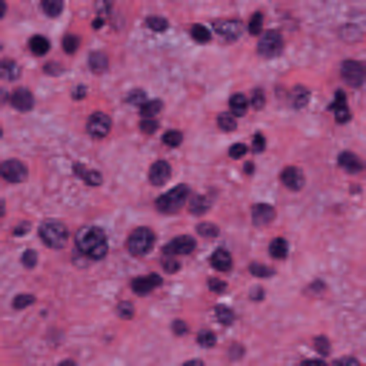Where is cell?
Instances as JSON below:
<instances>
[{"label": "cell", "mask_w": 366, "mask_h": 366, "mask_svg": "<svg viewBox=\"0 0 366 366\" xmlns=\"http://www.w3.org/2000/svg\"><path fill=\"white\" fill-rule=\"evenodd\" d=\"M78 249L92 258V261H103L106 258V252H109V243H106V235H103V229L97 226H89L83 229L78 235Z\"/></svg>", "instance_id": "6da1fadb"}, {"label": "cell", "mask_w": 366, "mask_h": 366, "mask_svg": "<svg viewBox=\"0 0 366 366\" xmlns=\"http://www.w3.org/2000/svg\"><path fill=\"white\" fill-rule=\"evenodd\" d=\"M152 246H155V232L146 226L135 229L129 238H126V252L129 255H135V258H143V255H149L152 252Z\"/></svg>", "instance_id": "7a4b0ae2"}, {"label": "cell", "mask_w": 366, "mask_h": 366, "mask_svg": "<svg viewBox=\"0 0 366 366\" xmlns=\"http://www.w3.org/2000/svg\"><path fill=\"white\" fill-rule=\"evenodd\" d=\"M186 197H189V189H186V186H175L172 192L160 194L158 200H155V209L163 212V215H172V212H178V209L186 203Z\"/></svg>", "instance_id": "3957f363"}, {"label": "cell", "mask_w": 366, "mask_h": 366, "mask_svg": "<svg viewBox=\"0 0 366 366\" xmlns=\"http://www.w3.org/2000/svg\"><path fill=\"white\" fill-rule=\"evenodd\" d=\"M40 238H43L46 246L60 249V246L69 240V229L63 226L60 220H43V223H40Z\"/></svg>", "instance_id": "277c9868"}, {"label": "cell", "mask_w": 366, "mask_h": 366, "mask_svg": "<svg viewBox=\"0 0 366 366\" xmlns=\"http://www.w3.org/2000/svg\"><path fill=\"white\" fill-rule=\"evenodd\" d=\"M341 78L343 83H349V86H361L366 80V69L361 60H343L341 63Z\"/></svg>", "instance_id": "5b68a950"}, {"label": "cell", "mask_w": 366, "mask_h": 366, "mask_svg": "<svg viewBox=\"0 0 366 366\" xmlns=\"http://www.w3.org/2000/svg\"><path fill=\"white\" fill-rule=\"evenodd\" d=\"M109 129H112V120H109V114H103V112H94L89 120H86V132H89V137H94V140L109 137Z\"/></svg>", "instance_id": "8992f818"}, {"label": "cell", "mask_w": 366, "mask_h": 366, "mask_svg": "<svg viewBox=\"0 0 366 366\" xmlns=\"http://www.w3.org/2000/svg\"><path fill=\"white\" fill-rule=\"evenodd\" d=\"M280 49H283V37L277 32H263L261 40H258V52H261L263 57H274L280 55Z\"/></svg>", "instance_id": "52a82bcc"}, {"label": "cell", "mask_w": 366, "mask_h": 366, "mask_svg": "<svg viewBox=\"0 0 366 366\" xmlns=\"http://www.w3.org/2000/svg\"><path fill=\"white\" fill-rule=\"evenodd\" d=\"M0 178L6 183H23V178H26L23 160H3L0 163Z\"/></svg>", "instance_id": "ba28073f"}, {"label": "cell", "mask_w": 366, "mask_h": 366, "mask_svg": "<svg viewBox=\"0 0 366 366\" xmlns=\"http://www.w3.org/2000/svg\"><path fill=\"white\" fill-rule=\"evenodd\" d=\"M9 100H11V106L17 109V112H29L34 106V97H32V92L29 89H14L9 94Z\"/></svg>", "instance_id": "9c48e42d"}, {"label": "cell", "mask_w": 366, "mask_h": 366, "mask_svg": "<svg viewBox=\"0 0 366 366\" xmlns=\"http://www.w3.org/2000/svg\"><path fill=\"white\" fill-rule=\"evenodd\" d=\"M192 252H194V240L189 235H181L166 246V255H192Z\"/></svg>", "instance_id": "30bf717a"}, {"label": "cell", "mask_w": 366, "mask_h": 366, "mask_svg": "<svg viewBox=\"0 0 366 366\" xmlns=\"http://www.w3.org/2000/svg\"><path fill=\"white\" fill-rule=\"evenodd\" d=\"M215 32L223 40H238L240 37V23L238 20H215Z\"/></svg>", "instance_id": "8fae6325"}, {"label": "cell", "mask_w": 366, "mask_h": 366, "mask_svg": "<svg viewBox=\"0 0 366 366\" xmlns=\"http://www.w3.org/2000/svg\"><path fill=\"white\" fill-rule=\"evenodd\" d=\"M272 220H274V206H269V203H255L252 206V223L263 226V223H272Z\"/></svg>", "instance_id": "7c38bea8"}, {"label": "cell", "mask_w": 366, "mask_h": 366, "mask_svg": "<svg viewBox=\"0 0 366 366\" xmlns=\"http://www.w3.org/2000/svg\"><path fill=\"white\" fill-rule=\"evenodd\" d=\"M160 286V274H146V277H135L132 280V292L135 295H146L152 289H158Z\"/></svg>", "instance_id": "4fadbf2b"}, {"label": "cell", "mask_w": 366, "mask_h": 366, "mask_svg": "<svg viewBox=\"0 0 366 366\" xmlns=\"http://www.w3.org/2000/svg\"><path fill=\"white\" fill-rule=\"evenodd\" d=\"M280 183H283L286 189H300L303 186V172L297 169V166H286L280 172Z\"/></svg>", "instance_id": "5bb4252c"}, {"label": "cell", "mask_w": 366, "mask_h": 366, "mask_svg": "<svg viewBox=\"0 0 366 366\" xmlns=\"http://www.w3.org/2000/svg\"><path fill=\"white\" fill-rule=\"evenodd\" d=\"M172 175V166L166 160H158V163H152V169H149V183H166Z\"/></svg>", "instance_id": "9a60e30c"}, {"label": "cell", "mask_w": 366, "mask_h": 366, "mask_svg": "<svg viewBox=\"0 0 366 366\" xmlns=\"http://www.w3.org/2000/svg\"><path fill=\"white\" fill-rule=\"evenodd\" d=\"M75 175H78L83 183H89V186H100L103 183V175L97 169H86L83 163H75Z\"/></svg>", "instance_id": "2e32d148"}, {"label": "cell", "mask_w": 366, "mask_h": 366, "mask_svg": "<svg viewBox=\"0 0 366 366\" xmlns=\"http://www.w3.org/2000/svg\"><path fill=\"white\" fill-rule=\"evenodd\" d=\"M212 269H215V272H229V269H232V255H229V249L212 252Z\"/></svg>", "instance_id": "e0dca14e"}, {"label": "cell", "mask_w": 366, "mask_h": 366, "mask_svg": "<svg viewBox=\"0 0 366 366\" xmlns=\"http://www.w3.org/2000/svg\"><path fill=\"white\" fill-rule=\"evenodd\" d=\"M109 17H112V6H109V0H100V3H97V14H94L92 26H94V29H103V26L109 23Z\"/></svg>", "instance_id": "ac0fdd59"}, {"label": "cell", "mask_w": 366, "mask_h": 366, "mask_svg": "<svg viewBox=\"0 0 366 366\" xmlns=\"http://www.w3.org/2000/svg\"><path fill=\"white\" fill-rule=\"evenodd\" d=\"M338 163H341V169H346V172H361V169H364L361 158H358V155H352V152H341Z\"/></svg>", "instance_id": "d6986e66"}, {"label": "cell", "mask_w": 366, "mask_h": 366, "mask_svg": "<svg viewBox=\"0 0 366 366\" xmlns=\"http://www.w3.org/2000/svg\"><path fill=\"white\" fill-rule=\"evenodd\" d=\"M89 69L92 72H97V75H103V72L109 69V57L103 55V52H92L89 55Z\"/></svg>", "instance_id": "ffe728a7"}, {"label": "cell", "mask_w": 366, "mask_h": 366, "mask_svg": "<svg viewBox=\"0 0 366 366\" xmlns=\"http://www.w3.org/2000/svg\"><path fill=\"white\" fill-rule=\"evenodd\" d=\"M29 52L37 57H43L46 52H49V37H43V34H34L32 40H29Z\"/></svg>", "instance_id": "44dd1931"}, {"label": "cell", "mask_w": 366, "mask_h": 366, "mask_svg": "<svg viewBox=\"0 0 366 366\" xmlns=\"http://www.w3.org/2000/svg\"><path fill=\"white\" fill-rule=\"evenodd\" d=\"M269 255L277 258V261H283L286 255H289V243H286L283 238H274L272 243H269Z\"/></svg>", "instance_id": "7402d4cb"}, {"label": "cell", "mask_w": 366, "mask_h": 366, "mask_svg": "<svg viewBox=\"0 0 366 366\" xmlns=\"http://www.w3.org/2000/svg\"><path fill=\"white\" fill-rule=\"evenodd\" d=\"M0 78L17 80V78H20V69H17V63H14V60H0Z\"/></svg>", "instance_id": "603a6c76"}, {"label": "cell", "mask_w": 366, "mask_h": 366, "mask_svg": "<svg viewBox=\"0 0 366 366\" xmlns=\"http://www.w3.org/2000/svg\"><path fill=\"white\" fill-rule=\"evenodd\" d=\"M229 109H232V114H243L249 109V97L246 94H232L229 97Z\"/></svg>", "instance_id": "cb8c5ba5"}, {"label": "cell", "mask_w": 366, "mask_h": 366, "mask_svg": "<svg viewBox=\"0 0 366 366\" xmlns=\"http://www.w3.org/2000/svg\"><path fill=\"white\" fill-rule=\"evenodd\" d=\"M163 112V103L160 100H146V103H140V114L143 117H155V114Z\"/></svg>", "instance_id": "d4e9b609"}, {"label": "cell", "mask_w": 366, "mask_h": 366, "mask_svg": "<svg viewBox=\"0 0 366 366\" xmlns=\"http://www.w3.org/2000/svg\"><path fill=\"white\" fill-rule=\"evenodd\" d=\"M40 9H43L49 17H57V14L63 11V0H43V3H40Z\"/></svg>", "instance_id": "484cf974"}, {"label": "cell", "mask_w": 366, "mask_h": 366, "mask_svg": "<svg viewBox=\"0 0 366 366\" xmlns=\"http://www.w3.org/2000/svg\"><path fill=\"white\" fill-rule=\"evenodd\" d=\"M332 114H335V120L338 123H349V109H346V103H332Z\"/></svg>", "instance_id": "4316f807"}, {"label": "cell", "mask_w": 366, "mask_h": 366, "mask_svg": "<svg viewBox=\"0 0 366 366\" xmlns=\"http://www.w3.org/2000/svg\"><path fill=\"white\" fill-rule=\"evenodd\" d=\"M215 318L223 323V326H229V323H235V312L229 306H215Z\"/></svg>", "instance_id": "83f0119b"}, {"label": "cell", "mask_w": 366, "mask_h": 366, "mask_svg": "<svg viewBox=\"0 0 366 366\" xmlns=\"http://www.w3.org/2000/svg\"><path fill=\"white\" fill-rule=\"evenodd\" d=\"M192 40H197V43H209V40H212V32H209L206 26H194V29H192Z\"/></svg>", "instance_id": "f1b7e54d"}, {"label": "cell", "mask_w": 366, "mask_h": 366, "mask_svg": "<svg viewBox=\"0 0 366 366\" xmlns=\"http://www.w3.org/2000/svg\"><path fill=\"white\" fill-rule=\"evenodd\" d=\"M163 143H166V146H172V149L181 146V143H183V135L178 132V129H169V132L163 135Z\"/></svg>", "instance_id": "f546056e"}, {"label": "cell", "mask_w": 366, "mask_h": 366, "mask_svg": "<svg viewBox=\"0 0 366 366\" xmlns=\"http://www.w3.org/2000/svg\"><path fill=\"white\" fill-rule=\"evenodd\" d=\"M246 29H249L252 34H261L263 32V14L258 11V14H252L249 17V23H246Z\"/></svg>", "instance_id": "4dcf8cb0"}, {"label": "cell", "mask_w": 366, "mask_h": 366, "mask_svg": "<svg viewBox=\"0 0 366 366\" xmlns=\"http://www.w3.org/2000/svg\"><path fill=\"white\" fill-rule=\"evenodd\" d=\"M306 100H309V89H303V86L292 89V103L295 106H306Z\"/></svg>", "instance_id": "1f68e13d"}, {"label": "cell", "mask_w": 366, "mask_h": 366, "mask_svg": "<svg viewBox=\"0 0 366 366\" xmlns=\"http://www.w3.org/2000/svg\"><path fill=\"white\" fill-rule=\"evenodd\" d=\"M78 46H80V40L75 37V34H66V37H63V52H66V55H75Z\"/></svg>", "instance_id": "d6a6232c"}, {"label": "cell", "mask_w": 366, "mask_h": 366, "mask_svg": "<svg viewBox=\"0 0 366 366\" xmlns=\"http://www.w3.org/2000/svg\"><path fill=\"white\" fill-rule=\"evenodd\" d=\"M249 274H255V277H269L272 269H269V266H263V263H249Z\"/></svg>", "instance_id": "836d02e7"}, {"label": "cell", "mask_w": 366, "mask_h": 366, "mask_svg": "<svg viewBox=\"0 0 366 366\" xmlns=\"http://www.w3.org/2000/svg\"><path fill=\"white\" fill-rule=\"evenodd\" d=\"M217 126H220L223 132H232V129L238 126V120H235L232 114H220V117H217Z\"/></svg>", "instance_id": "e575fe53"}, {"label": "cell", "mask_w": 366, "mask_h": 366, "mask_svg": "<svg viewBox=\"0 0 366 366\" xmlns=\"http://www.w3.org/2000/svg\"><path fill=\"white\" fill-rule=\"evenodd\" d=\"M197 235H200V238H217V226L215 223H200V226H197Z\"/></svg>", "instance_id": "d590c367"}, {"label": "cell", "mask_w": 366, "mask_h": 366, "mask_svg": "<svg viewBox=\"0 0 366 366\" xmlns=\"http://www.w3.org/2000/svg\"><path fill=\"white\" fill-rule=\"evenodd\" d=\"M146 26L152 29V32H166V26H169V23L163 20V17H149Z\"/></svg>", "instance_id": "8d00e7d4"}, {"label": "cell", "mask_w": 366, "mask_h": 366, "mask_svg": "<svg viewBox=\"0 0 366 366\" xmlns=\"http://www.w3.org/2000/svg\"><path fill=\"white\" fill-rule=\"evenodd\" d=\"M206 209H209V200H206V197H192V212L194 215H203Z\"/></svg>", "instance_id": "74e56055"}, {"label": "cell", "mask_w": 366, "mask_h": 366, "mask_svg": "<svg viewBox=\"0 0 366 366\" xmlns=\"http://www.w3.org/2000/svg\"><path fill=\"white\" fill-rule=\"evenodd\" d=\"M197 343H200L203 349L215 346V332H200V335H197Z\"/></svg>", "instance_id": "f35d334b"}, {"label": "cell", "mask_w": 366, "mask_h": 366, "mask_svg": "<svg viewBox=\"0 0 366 366\" xmlns=\"http://www.w3.org/2000/svg\"><path fill=\"white\" fill-rule=\"evenodd\" d=\"M129 103H132V106H140V103H146V92H143V89H135L132 94H129Z\"/></svg>", "instance_id": "ab89813d"}, {"label": "cell", "mask_w": 366, "mask_h": 366, "mask_svg": "<svg viewBox=\"0 0 366 366\" xmlns=\"http://www.w3.org/2000/svg\"><path fill=\"white\" fill-rule=\"evenodd\" d=\"M315 352L318 355H329V341H326V338H315Z\"/></svg>", "instance_id": "60d3db41"}, {"label": "cell", "mask_w": 366, "mask_h": 366, "mask_svg": "<svg viewBox=\"0 0 366 366\" xmlns=\"http://www.w3.org/2000/svg\"><path fill=\"white\" fill-rule=\"evenodd\" d=\"M140 129H143L146 135H155V132H158V123H155V117H143V123H140Z\"/></svg>", "instance_id": "b9f144b4"}, {"label": "cell", "mask_w": 366, "mask_h": 366, "mask_svg": "<svg viewBox=\"0 0 366 366\" xmlns=\"http://www.w3.org/2000/svg\"><path fill=\"white\" fill-rule=\"evenodd\" d=\"M32 300H34L32 295H17V297H14V303H11V306H14V309H23V306H32Z\"/></svg>", "instance_id": "7bdbcfd3"}, {"label": "cell", "mask_w": 366, "mask_h": 366, "mask_svg": "<svg viewBox=\"0 0 366 366\" xmlns=\"http://www.w3.org/2000/svg\"><path fill=\"white\" fill-rule=\"evenodd\" d=\"M229 155H232V158H243V155H246V146H243V143H235V146L229 149Z\"/></svg>", "instance_id": "ee69618b"}, {"label": "cell", "mask_w": 366, "mask_h": 366, "mask_svg": "<svg viewBox=\"0 0 366 366\" xmlns=\"http://www.w3.org/2000/svg\"><path fill=\"white\" fill-rule=\"evenodd\" d=\"M186 329H189V326H186L183 320H175V323H172V332H175V335H186Z\"/></svg>", "instance_id": "f6af8a7d"}, {"label": "cell", "mask_w": 366, "mask_h": 366, "mask_svg": "<svg viewBox=\"0 0 366 366\" xmlns=\"http://www.w3.org/2000/svg\"><path fill=\"white\" fill-rule=\"evenodd\" d=\"M34 263H37V255H34V252H26V255H23V266H34Z\"/></svg>", "instance_id": "bcb514c9"}, {"label": "cell", "mask_w": 366, "mask_h": 366, "mask_svg": "<svg viewBox=\"0 0 366 366\" xmlns=\"http://www.w3.org/2000/svg\"><path fill=\"white\" fill-rule=\"evenodd\" d=\"M252 106H255V109H261V106H263V92H255V97H252Z\"/></svg>", "instance_id": "7dc6e473"}, {"label": "cell", "mask_w": 366, "mask_h": 366, "mask_svg": "<svg viewBox=\"0 0 366 366\" xmlns=\"http://www.w3.org/2000/svg\"><path fill=\"white\" fill-rule=\"evenodd\" d=\"M255 149H258V152H263V149H266V140H263V135H255Z\"/></svg>", "instance_id": "c3c4849f"}, {"label": "cell", "mask_w": 366, "mask_h": 366, "mask_svg": "<svg viewBox=\"0 0 366 366\" xmlns=\"http://www.w3.org/2000/svg\"><path fill=\"white\" fill-rule=\"evenodd\" d=\"M163 266H166L169 272H175V269H178V263H175V258H172V255H166V263H163Z\"/></svg>", "instance_id": "681fc988"}, {"label": "cell", "mask_w": 366, "mask_h": 366, "mask_svg": "<svg viewBox=\"0 0 366 366\" xmlns=\"http://www.w3.org/2000/svg\"><path fill=\"white\" fill-rule=\"evenodd\" d=\"M209 289H212V292H223L226 286H223V280H212V283H209Z\"/></svg>", "instance_id": "f907efd6"}, {"label": "cell", "mask_w": 366, "mask_h": 366, "mask_svg": "<svg viewBox=\"0 0 366 366\" xmlns=\"http://www.w3.org/2000/svg\"><path fill=\"white\" fill-rule=\"evenodd\" d=\"M26 232H29V226H26V223H17V226H14V235H17V238H20V235H26Z\"/></svg>", "instance_id": "816d5d0a"}, {"label": "cell", "mask_w": 366, "mask_h": 366, "mask_svg": "<svg viewBox=\"0 0 366 366\" xmlns=\"http://www.w3.org/2000/svg\"><path fill=\"white\" fill-rule=\"evenodd\" d=\"M75 97H78V100H83V97H86V89H83V86H78V89H75Z\"/></svg>", "instance_id": "f5cc1de1"}, {"label": "cell", "mask_w": 366, "mask_h": 366, "mask_svg": "<svg viewBox=\"0 0 366 366\" xmlns=\"http://www.w3.org/2000/svg\"><path fill=\"white\" fill-rule=\"evenodd\" d=\"M3 14H6V3H3V0H0V17H3Z\"/></svg>", "instance_id": "db71d44e"}, {"label": "cell", "mask_w": 366, "mask_h": 366, "mask_svg": "<svg viewBox=\"0 0 366 366\" xmlns=\"http://www.w3.org/2000/svg\"><path fill=\"white\" fill-rule=\"evenodd\" d=\"M3 212H6V206H3V200H0V217H3Z\"/></svg>", "instance_id": "11a10c76"}]
</instances>
